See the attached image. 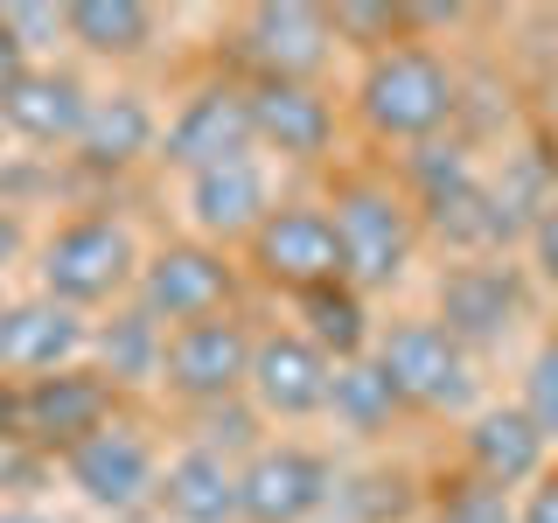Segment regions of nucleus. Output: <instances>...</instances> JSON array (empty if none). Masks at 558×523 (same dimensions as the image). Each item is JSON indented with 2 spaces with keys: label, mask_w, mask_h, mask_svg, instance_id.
Here are the masks:
<instances>
[{
  "label": "nucleus",
  "mask_w": 558,
  "mask_h": 523,
  "mask_svg": "<svg viewBox=\"0 0 558 523\" xmlns=\"http://www.w3.org/2000/svg\"><path fill=\"white\" fill-rule=\"evenodd\" d=\"M356 119L371 139H398V147H426L461 119V70H453L433 42H391L363 63L356 77Z\"/></svg>",
  "instance_id": "f257e3e1"
},
{
  "label": "nucleus",
  "mask_w": 558,
  "mask_h": 523,
  "mask_svg": "<svg viewBox=\"0 0 558 523\" xmlns=\"http://www.w3.org/2000/svg\"><path fill=\"white\" fill-rule=\"evenodd\" d=\"M328 217H336V244H342V287L384 293V287H398V279L412 272L426 231H418V209H412V196L398 182L356 174V182L336 188Z\"/></svg>",
  "instance_id": "f03ea898"
},
{
  "label": "nucleus",
  "mask_w": 558,
  "mask_h": 523,
  "mask_svg": "<svg viewBox=\"0 0 558 523\" xmlns=\"http://www.w3.org/2000/svg\"><path fill=\"white\" fill-rule=\"evenodd\" d=\"M377 370L391 377V391L412 412H468L482 398V363L447 336L433 314H405V321H384L371 342Z\"/></svg>",
  "instance_id": "7ed1b4c3"
},
{
  "label": "nucleus",
  "mask_w": 558,
  "mask_h": 523,
  "mask_svg": "<svg viewBox=\"0 0 558 523\" xmlns=\"http://www.w3.org/2000/svg\"><path fill=\"white\" fill-rule=\"evenodd\" d=\"M43 293L63 307H98V301H119V293H133L140 279V244L119 217H105V209H92V217H70L49 231L43 244Z\"/></svg>",
  "instance_id": "20e7f679"
},
{
  "label": "nucleus",
  "mask_w": 558,
  "mask_h": 523,
  "mask_svg": "<svg viewBox=\"0 0 558 523\" xmlns=\"http://www.w3.org/2000/svg\"><path fill=\"white\" fill-rule=\"evenodd\" d=\"M523 314H531V287H523V272L502 252L461 258V266L440 272V314H433V321H440L475 363L488 356V349H502V342L517 336Z\"/></svg>",
  "instance_id": "39448f33"
},
{
  "label": "nucleus",
  "mask_w": 558,
  "mask_h": 523,
  "mask_svg": "<svg viewBox=\"0 0 558 523\" xmlns=\"http://www.w3.org/2000/svg\"><path fill=\"white\" fill-rule=\"evenodd\" d=\"M231 293H238V266L203 238H174L161 252H147L140 258V279H133V307L154 314L161 328L231 314Z\"/></svg>",
  "instance_id": "423d86ee"
},
{
  "label": "nucleus",
  "mask_w": 558,
  "mask_h": 523,
  "mask_svg": "<svg viewBox=\"0 0 558 523\" xmlns=\"http://www.w3.org/2000/svg\"><path fill=\"white\" fill-rule=\"evenodd\" d=\"M244 252H252V272L279 293H293V301H307L322 287H342V244H336L328 203H279L252 231Z\"/></svg>",
  "instance_id": "0eeeda50"
},
{
  "label": "nucleus",
  "mask_w": 558,
  "mask_h": 523,
  "mask_svg": "<svg viewBox=\"0 0 558 523\" xmlns=\"http://www.w3.org/2000/svg\"><path fill=\"white\" fill-rule=\"evenodd\" d=\"M63 475L92 510L126 516L140 502H154V488H161V453H154V440L133 418H105L98 433H84V440L63 453Z\"/></svg>",
  "instance_id": "6e6552de"
},
{
  "label": "nucleus",
  "mask_w": 558,
  "mask_h": 523,
  "mask_svg": "<svg viewBox=\"0 0 558 523\" xmlns=\"http://www.w3.org/2000/svg\"><path fill=\"white\" fill-rule=\"evenodd\" d=\"M336 502V461L301 440L258 447L238 467V523H322Z\"/></svg>",
  "instance_id": "1a4fd4ad"
},
{
  "label": "nucleus",
  "mask_w": 558,
  "mask_h": 523,
  "mask_svg": "<svg viewBox=\"0 0 558 523\" xmlns=\"http://www.w3.org/2000/svg\"><path fill=\"white\" fill-rule=\"evenodd\" d=\"M328 391H336V356H328L322 342H307V328H266V336L252 342L244 398L258 405V418H279V426L322 418Z\"/></svg>",
  "instance_id": "9d476101"
},
{
  "label": "nucleus",
  "mask_w": 558,
  "mask_h": 523,
  "mask_svg": "<svg viewBox=\"0 0 558 523\" xmlns=\"http://www.w3.org/2000/svg\"><path fill=\"white\" fill-rule=\"evenodd\" d=\"M238 154H258L252 98H244V84H203V92H189L161 119V147H154V161H168L174 174H203V168L238 161Z\"/></svg>",
  "instance_id": "9b49d317"
},
{
  "label": "nucleus",
  "mask_w": 558,
  "mask_h": 523,
  "mask_svg": "<svg viewBox=\"0 0 558 523\" xmlns=\"http://www.w3.org/2000/svg\"><path fill=\"white\" fill-rule=\"evenodd\" d=\"M182 209H189V231L203 244H252V231L272 217V161L266 154H238L223 168L182 174Z\"/></svg>",
  "instance_id": "f8f14e48"
},
{
  "label": "nucleus",
  "mask_w": 558,
  "mask_h": 523,
  "mask_svg": "<svg viewBox=\"0 0 558 523\" xmlns=\"http://www.w3.org/2000/svg\"><path fill=\"white\" fill-rule=\"evenodd\" d=\"M252 328L238 314H209V321H189V328H168V363H161V384L196 405H223V398L244 391L252 377Z\"/></svg>",
  "instance_id": "ddd939ff"
},
{
  "label": "nucleus",
  "mask_w": 558,
  "mask_h": 523,
  "mask_svg": "<svg viewBox=\"0 0 558 523\" xmlns=\"http://www.w3.org/2000/svg\"><path fill=\"white\" fill-rule=\"evenodd\" d=\"M84 356H92V321H84L77 307L49 301V293L0 307V370H8V377L35 384V377L77 370Z\"/></svg>",
  "instance_id": "4468645a"
},
{
  "label": "nucleus",
  "mask_w": 558,
  "mask_h": 523,
  "mask_svg": "<svg viewBox=\"0 0 558 523\" xmlns=\"http://www.w3.org/2000/svg\"><path fill=\"white\" fill-rule=\"evenodd\" d=\"M238 35H244V57L258 63V77H272V84H314L336 63V22H328V8H301V0L252 8Z\"/></svg>",
  "instance_id": "2eb2a0df"
},
{
  "label": "nucleus",
  "mask_w": 558,
  "mask_h": 523,
  "mask_svg": "<svg viewBox=\"0 0 558 523\" xmlns=\"http://www.w3.org/2000/svg\"><path fill=\"white\" fill-rule=\"evenodd\" d=\"M252 98V139L266 161H322L336 147V105L322 98V84H244Z\"/></svg>",
  "instance_id": "dca6fc26"
},
{
  "label": "nucleus",
  "mask_w": 558,
  "mask_h": 523,
  "mask_svg": "<svg viewBox=\"0 0 558 523\" xmlns=\"http://www.w3.org/2000/svg\"><path fill=\"white\" fill-rule=\"evenodd\" d=\"M84 119H92V92L77 70L57 63H28V77L0 98V126L14 139H35V147H77Z\"/></svg>",
  "instance_id": "f3484780"
},
{
  "label": "nucleus",
  "mask_w": 558,
  "mask_h": 523,
  "mask_svg": "<svg viewBox=\"0 0 558 523\" xmlns=\"http://www.w3.org/2000/svg\"><path fill=\"white\" fill-rule=\"evenodd\" d=\"M551 467V440L531 426L523 405H482L468 418V475L488 482V488H531L537 475Z\"/></svg>",
  "instance_id": "a211bd4d"
},
{
  "label": "nucleus",
  "mask_w": 558,
  "mask_h": 523,
  "mask_svg": "<svg viewBox=\"0 0 558 523\" xmlns=\"http://www.w3.org/2000/svg\"><path fill=\"white\" fill-rule=\"evenodd\" d=\"M112 418V384L92 370H57V377H35L22 384V433L49 447H77L84 433H98Z\"/></svg>",
  "instance_id": "6ab92c4d"
},
{
  "label": "nucleus",
  "mask_w": 558,
  "mask_h": 523,
  "mask_svg": "<svg viewBox=\"0 0 558 523\" xmlns=\"http://www.w3.org/2000/svg\"><path fill=\"white\" fill-rule=\"evenodd\" d=\"M154 502H161L174 523H238V461L209 440L182 447L174 461H161Z\"/></svg>",
  "instance_id": "aec40b11"
},
{
  "label": "nucleus",
  "mask_w": 558,
  "mask_h": 523,
  "mask_svg": "<svg viewBox=\"0 0 558 523\" xmlns=\"http://www.w3.org/2000/svg\"><path fill=\"white\" fill-rule=\"evenodd\" d=\"M161 147V112L147 105V92H105L92 98V119L77 133V161L84 168H133Z\"/></svg>",
  "instance_id": "412c9836"
},
{
  "label": "nucleus",
  "mask_w": 558,
  "mask_h": 523,
  "mask_svg": "<svg viewBox=\"0 0 558 523\" xmlns=\"http://www.w3.org/2000/svg\"><path fill=\"white\" fill-rule=\"evenodd\" d=\"M92 356L105 384H154L168 363V328L140 307H119L105 328H92Z\"/></svg>",
  "instance_id": "4be33fe9"
},
{
  "label": "nucleus",
  "mask_w": 558,
  "mask_h": 523,
  "mask_svg": "<svg viewBox=\"0 0 558 523\" xmlns=\"http://www.w3.org/2000/svg\"><path fill=\"white\" fill-rule=\"evenodd\" d=\"M154 28H161V14L140 8V0H77V8H63V35L84 42L92 57H140L154 42Z\"/></svg>",
  "instance_id": "5701e85b"
},
{
  "label": "nucleus",
  "mask_w": 558,
  "mask_h": 523,
  "mask_svg": "<svg viewBox=\"0 0 558 523\" xmlns=\"http://www.w3.org/2000/svg\"><path fill=\"white\" fill-rule=\"evenodd\" d=\"M405 412V398L391 391V377L377 370V356H356V363H336V391H328V418L356 440H377L391 433V418Z\"/></svg>",
  "instance_id": "b1692460"
},
{
  "label": "nucleus",
  "mask_w": 558,
  "mask_h": 523,
  "mask_svg": "<svg viewBox=\"0 0 558 523\" xmlns=\"http://www.w3.org/2000/svg\"><path fill=\"white\" fill-rule=\"evenodd\" d=\"M301 314H307V342H322L336 363L371 356L377 328H371V314H363V293H356V287H322V293H307Z\"/></svg>",
  "instance_id": "393cba45"
},
{
  "label": "nucleus",
  "mask_w": 558,
  "mask_h": 523,
  "mask_svg": "<svg viewBox=\"0 0 558 523\" xmlns=\"http://www.w3.org/2000/svg\"><path fill=\"white\" fill-rule=\"evenodd\" d=\"M523 412H531V426L545 433V440L558 447V336H545L531 349V363H523Z\"/></svg>",
  "instance_id": "a878e982"
},
{
  "label": "nucleus",
  "mask_w": 558,
  "mask_h": 523,
  "mask_svg": "<svg viewBox=\"0 0 558 523\" xmlns=\"http://www.w3.org/2000/svg\"><path fill=\"white\" fill-rule=\"evenodd\" d=\"M433 523H517V502L502 496V488H488L468 475L453 496H440V510H433Z\"/></svg>",
  "instance_id": "bb28decb"
},
{
  "label": "nucleus",
  "mask_w": 558,
  "mask_h": 523,
  "mask_svg": "<svg viewBox=\"0 0 558 523\" xmlns=\"http://www.w3.org/2000/svg\"><path fill=\"white\" fill-rule=\"evenodd\" d=\"M523 252H531V272L545 279V287H558V196L531 217V231H523Z\"/></svg>",
  "instance_id": "cd10ccee"
},
{
  "label": "nucleus",
  "mask_w": 558,
  "mask_h": 523,
  "mask_svg": "<svg viewBox=\"0 0 558 523\" xmlns=\"http://www.w3.org/2000/svg\"><path fill=\"white\" fill-rule=\"evenodd\" d=\"M0 22L14 28V42L28 49H49V35H63V8H0Z\"/></svg>",
  "instance_id": "c85d7f7f"
},
{
  "label": "nucleus",
  "mask_w": 558,
  "mask_h": 523,
  "mask_svg": "<svg viewBox=\"0 0 558 523\" xmlns=\"http://www.w3.org/2000/svg\"><path fill=\"white\" fill-rule=\"evenodd\" d=\"M517 523H558V467H545L531 482V496L517 502Z\"/></svg>",
  "instance_id": "c756f323"
},
{
  "label": "nucleus",
  "mask_w": 558,
  "mask_h": 523,
  "mask_svg": "<svg viewBox=\"0 0 558 523\" xmlns=\"http://www.w3.org/2000/svg\"><path fill=\"white\" fill-rule=\"evenodd\" d=\"M28 63H35V57H28V49H22V42H14V28H8V22H0V98H8V92H14V84H22V77H28Z\"/></svg>",
  "instance_id": "7c9ffc66"
},
{
  "label": "nucleus",
  "mask_w": 558,
  "mask_h": 523,
  "mask_svg": "<svg viewBox=\"0 0 558 523\" xmlns=\"http://www.w3.org/2000/svg\"><path fill=\"white\" fill-rule=\"evenodd\" d=\"M14 252H22V217H14V203H0V272L14 266Z\"/></svg>",
  "instance_id": "2f4dec72"
},
{
  "label": "nucleus",
  "mask_w": 558,
  "mask_h": 523,
  "mask_svg": "<svg viewBox=\"0 0 558 523\" xmlns=\"http://www.w3.org/2000/svg\"><path fill=\"white\" fill-rule=\"evenodd\" d=\"M14 433H22V391L0 377V440H14Z\"/></svg>",
  "instance_id": "473e14b6"
},
{
  "label": "nucleus",
  "mask_w": 558,
  "mask_h": 523,
  "mask_svg": "<svg viewBox=\"0 0 558 523\" xmlns=\"http://www.w3.org/2000/svg\"><path fill=\"white\" fill-rule=\"evenodd\" d=\"M0 523H49V516H35V510H0Z\"/></svg>",
  "instance_id": "72a5a7b5"
},
{
  "label": "nucleus",
  "mask_w": 558,
  "mask_h": 523,
  "mask_svg": "<svg viewBox=\"0 0 558 523\" xmlns=\"http://www.w3.org/2000/svg\"><path fill=\"white\" fill-rule=\"evenodd\" d=\"M551 139H558V105H551Z\"/></svg>",
  "instance_id": "f704fd0d"
},
{
  "label": "nucleus",
  "mask_w": 558,
  "mask_h": 523,
  "mask_svg": "<svg viewBox=\"0 0 558 523\" xmlns=\"http://www.w3.org/2000/svg\"><path fill=\"white\" fill-rule=\"evenodd\" d=\"M0 147H8V126H0Z\"/></svg>",
  "instance_id": "c9c22d12"
},
{
  "label": "nucleus",
  "mask_w": 558,
  "mask_h": 523,
  "mask_svg": "<svg viewBox=\"0 0 558 523\" xmlns=\"http://www.w3.org/2000/svg\"><path fill=\"white\" fill-rule=\"evenodd\" d=\"M0 307H8V301H0Z\"/></svg>",
  "instance_id": "e433bc0d"
}]
</instances>
